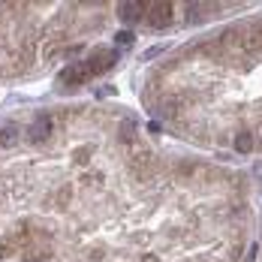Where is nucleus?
<instances>
[{
	"label": "nucleus",
	"instance_id": "nucleus-1",
	"mask_svg": "<svg viewBox=\"0 0 262 262\" xmlns=\"http://www.w3.org/2000/svg\"><path fill=\"white\" fill-rule=\"evenodd\" d=\"M172 18H175V3L160 0V3H151L148 6V25L151 27H169Z\"/></svg>",
	"mask_w": 262,
	"mask_h": 262
},
{
	"label": "nucleus",
	"instance_id": "nucleus-2",
	"mask_svg": "<svg viewBox=\"0 0 262 262\" xmlns=\"http://www.w3.org/2000/svg\"><path fill=\"white\" fill-rule=\"evenodd\" d=\"M115 60H118V52H105V49H100V52H94L91 57H88V76H103V73H108L112 67H115Z\"/></svg>",
	"mask_w": 262,
	"mask_h": 262
},
{
	"label": "nucleus",
	"instance_id": "nucleus-3",
	"mask_svg": "<svg viewBox=\"0 0 262 262\" xmlns=\"http://www.w3.org/2000/svg\"><path fill=\"white\" fill-rule=\"evenodd\" d=\"M130 166H133V172H136L139 178H148L151 169H154V154H151L148 148H136V151L130 154Z\"/></svg>",
	"mask_w": 262,
	"mask_h": 262
},
{
	"label": "nucleus",
	"instance_id": "nucleus-4",
	"mask_svg": "<svg viewBox=\"0 0 262 262\" xmlns=\"http://www.w3.org/2000/svg\"><path fill=\"white\" fill-rule=\"evenodd\" d=\"M148 6L151 3H145V0H133V3H121V9H118V15L127 21V25H136V21H142L145 15H148Z\"/></svg>",
	"mask_w": 262,
	"mask_h": 262
},
{
	"label": "nucleus",
	"instance_id": "nucleus-5",
	"mask_svg": "<svg viewBox=\"0 0 262 262\" xmlns=\"http://www.w3.org/2000/svg\"><path fill=\"white\" fill-rule=\"evenodd\" d=\"M52 130H54V118L42 112V115L33 121V127H30V133H27V136H30V142H46V139L52 136Z\"/></svg>",
	"mask_w": 262,
	"mask_h": 262
},
{
	"label": "nucleus",
	"instance_id": "nucleus-6",
	"mask_svg": "<svg viewBox=\"0 0 262 262\" xmlns=\"http://www.w3.org/2000/svg\"><path fill=\"white\" fill-rule=\"evenodd\" d=\"M84 79H88V67H84V63H70V67L60 73V81H63V84H81Z\"/></svg>",
	"mask_w": 262,
	"mask_h": 262
},
{
	"label": "nucleus",
	"instance_id": "nucleus-7",
	"mask_svg": "<svg viewBox=\"0 0 262 262\" xmlns=\"http://www.w3.org/2000/svg\"><path fill=\"white\" fill-rule=\"evenodd\" d=\"M235 151H241V154L253 151V133H250V130H241L235 136Z\"/></svg>",
	"mask_w": 262,
	"mask_h": 262
},
{
	"label": "nucleus",
	"instance_id": "nucleus-8",
	"mask_svg": "<svg viewBox=\"0 0 262 262\" xmlns=\"http://www.w3.org/2000/svg\"><path fill=\"white\" fill-rule=\"evenodd\" d=\"M15 139H18V130H15L12 124H6V127H0V145H3V148H9V145H15Z\"/></svg>",
	"mask_w": 262,
	"mask_h": 262
},
{
	"label": "nucleus",
	"instance_id": "nucleus-9",
	"mask_svg": "<svg viewBox=\"0 0 262 262\" xmlns=\"http://www.w3.org/2000/svg\"><path fill=\"white\" fill-rule=\"evenodd\" d=\"M136 139V124L133 121H124L121 124V142H133Z\"/></svg>",
	"mask_w": 262,
	"mask_h": 262
},
{
	"label": "nucleus",
	"instance_id": "nucleus-10",
	"mask_svg": "<svg viewBox=\"0 0 262 262\" xmlns=\"http://www.w3.org/2000/svg\"><path fill=\"white\" fill-rule=\"evenodd\" d=\"M115 39H118V46H130V42H133V30H121Z\"/></svg>",
	"mask_w": 262,
	"mask_h": 262
},
{
	"label": "nucleus",
	"instance_id": "nucleus-11",
	"mask_svg": "<svg viewBox=\"0 0 262 262\" xmlns=\"http://www.w3.org/2000/svg\"><path fill=\"white\" fill-rule=\"evenodd\" d=\"M163 108H166L169 115H178V105H175V100H166V103H163Z\"/></svg>",
	"mask_w": 262,
	"mask_h": 262
},
{
	"label": "nucleus",
	"instance_id": "nucleus-12",
	"mask_svg": "<svg viewBox=\"0 0 262 262\" xmlns=\"http://www.w3.org/2000/svg\"><path fill=\"white\" fill-rule=\"evenodd\" d=\"M27 262H42V259H27Z\"/></svg>",
	"mask_w": 262,
	"mask_h": 262
}]
</instances>
